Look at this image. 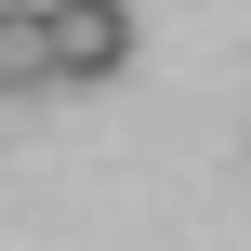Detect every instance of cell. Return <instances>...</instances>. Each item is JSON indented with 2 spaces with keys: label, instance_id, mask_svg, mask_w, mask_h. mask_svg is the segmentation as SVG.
Listing matches in <instances>:
<instances>
[{
  "label": "cell",
  "instance_id": "6da1fadb",
  "mask_svg": "<svg viewBox=\"0 0 251 251\" xmlns=\"http://www.w3.org/2000/svg\"><path fill=\"white\" fill-rule=\"evenodd\" d=\"M40 26H53V79H119L132 66V13L119 0H40Z\"/></svg>",
  "mask_w": 251,
  "mask_h": 251
},
{
  "label": "cell",
  "instance_id": "7a4b0ae2",
  "mask_svg": "<svg viewBox=\"0 0 251 251\" xmlns=\"http://www.w3.org/2000/svg\"><path fill=\"white\" fill-rule=\"evenodd\" d=\"M0 93H53V26H40V0H0Z\"/></svg>",
  "mask_w": 251,
  "mask_h": 251
}]
</instances>
